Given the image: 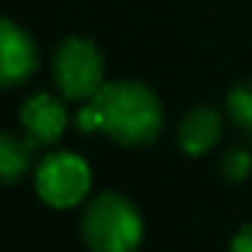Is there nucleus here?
Here are the masks:
<instances>
[{
  "mask_svg": "<svg viewBox=\"0 0 252 252\" xmlns=\"http://www.w3.org/2000/svg\"><path fill=\"white\" fill-rule=\"evenodd\" d=\"M83 134L104 131L122 146H149L163 128V107L158 95L137 80L104 83L77 113Z\"/></svg>",
  "mask_w": 252,
  "mask_h": 252,
  "instance_id": "1",
  "label": "nucleus"
},
{
  "mask_svg": "<svg viewBox=\"0 0 252 252\" xmlns=\"http://www.w3.org/2000/svg\"><path fill=\"white\" fill-rule=\"evenodd\" d=\"M80 228L92 252H134L143 240V220L137 208L119 193H101L86 208Z\"/></svg>",
  "mask_w": 252,
  "mask_h": 252,
  "instance_id": "2",
  "label": "nucleus"
},
{
  "mask_svg": "<svg viewBox=\"0 0 252 252\" xmlns=\"http://www.w3.org/2000/svg\"><path fill=\"white\" fill-rule=\"evenodd\" d=\"M54 80L71 101H89L104 86V57L89 39H65L54 54Z\"/></svg>",
  "mask_w": 252,
  "mask_h": 252,
  "instance_id": "3",
  "label": "nucleus"
},
{
  "mask_svg": "<svg viewBox=\"0 0 252 252\" xmlns=\"http://www.w3.org/2000/svg\"><path fill=\"white\" fill-rule=\"evenodd\" d=\"M36 190L48 205L71 208L89 190V166L71 152H54L39 163Z\"/></svg>",
  "mask_w": 252,
  "mask_h": 252,
  "instance_id": "4",
  "label": "nucleus"
},
{
  "mask_svg": "<svg viewBox=\"0 0 252 252\" xmlns=\"http://www.w3.org/2000/svg\"><path fill=\"white\" fill-rule=\"evenodd\" d=\"M39 68L36 42L12 21L0 24V83L18 86Z\"/></svg>",
  "mask_w": 252,
  "mask_h": 252,
  "instance_id": "5",
  "label": "nucleus"
},
{
  "mask_svg": "<svg viewBox=\"0 0 252 252\" xmlns=\"http://www.w3.org/2000/svg\"><path fill=\"white\" fill-rule=\"evenodd\" d=\"M65 122H68V113H65L63 101H57L48 92L33 95L21 107V128H24V137L33 149L57 143L65 131Z\"/></svg>",
  "mask_w": 252,
  "mask_h": 252,
  "instance_id": "6",
  "label": "nucleus"
},
{
  "mask_svg": "<svg viewBox=\"0 0 252 252\" xmlns=\"http://www.w3.org/2000/svg\"><path fill=\"white\" fill-rule=\"evenodd\" d=\"M220 137V116L214 107H196L181 119L178 143L187 155H205Z\"/></svg>",
  "mask_w": 252,
  "mask_h": 252,
  "instance_id": "7",
  "label": "nucleus"
},
{
  "mask_svg": "<svg viewBox=\"0 0 252 252\" xmlns=\"http://www.w3.org/2000/svg\"><path fill=\"white\" fill-rule=\"evenodd\" d=\"M30 143L12 137V134H3L0 137V175H3L6 184H15L27 166H30Z\"/></svg>",
  "mask_w": 252,
  "mask_h": 252,
  "instance_id": "8",
  "label": "nucleus"
},
{
  "mask_svg": "<svg viewBox=\"0 0 252 252\" xmlns=\"http://www.w3.org/2000/svg\"><path fill=\"white\" fill-rule=\"evenodd\" d=\"M228 119L234 122V128L252 137V80L237 83L228 92Z\"/></svg>",
  "mask_w": 252,
  "mask_h": 252,
  "instance_id": "9",
  "label": "nucleus"
},
{
  "mask_svg": "<svg viewBox=\"0 0 252 252\" xmlns=\"http://www.w3.org/2000/svg\"><path fill=\"white\" fill-rule=\"evenodd\" d=\"M249 166H252V155L246 149H231L222 160V172L231 178V181H243L249 175Z\"/></svg>",
  "mask_w": 252,
  "mask_h": 252,
  "instance_id": "10",
  "label": "nucleus"
},
{
  "mask_svg": "<svg viewBox=\"0 0 252 252\" xmlns=\"http://www.w3.org/2000/svg\"><path fill=\"white\" fill-rule=\"evenodd\" d=\"M228 252H252V225H243V228L234 234Z\"/></svg>",
  "mask_w": 252,
  "mask_h": 252,
  "instance_id": "11",
  "label": "nucleus"
}]
</instances>
